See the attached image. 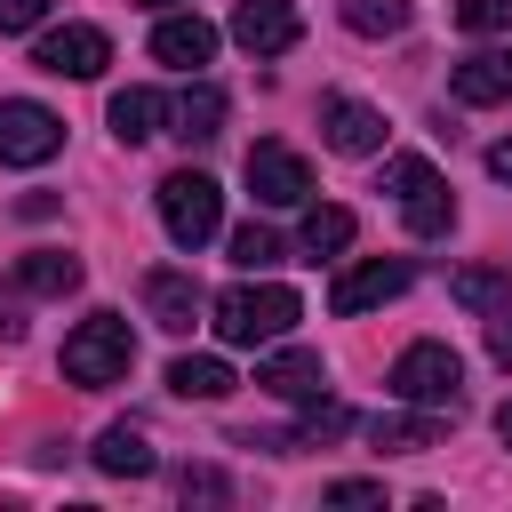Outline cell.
I'll return each instance as SVG.
<instances>
[{"label":"cell","mask_w":512,"mask_h":512,"mask_svg":"<svg viewBox=\"0 0 512 512\" xmlns=\"http://www.w3.org/2000/svg\"><path fill=\"white\" fill-rule=\"evenodd\" d=\"M128 368H136V328H128L120 312H88V320L64 336V376H72V384L104 392V384H120Z\"/></svg>","instance_id":"6da1fadb"},{"label":"cell","mask_w":512,"mask_h":512,"mask_svg":"<svg viewBox=\"0 0 512 512\" xmlns=\"http://www.w3.org/2000/svg\"><path fill=\"white\" fill-rule=\"evenodd\" d=\"M208 312H216V336H224V344H272V336L296 328L304 304H296V288H272V280H264V288H224Z\"/></svg>","instance_id":"7a4b0ae2"},{"label":"cell","mask_w":512,"mask_h":512,"mask_svg":"<svg viewBox=\"0 0 512 512\" xmlns=\"http://www.w3.org/2000/svg\"><path fill=\"white\" fill-rule=\"evenodd\" d=\"M160 224H168L176 248H200V240H216V224H224V192H216L200 168H176V176H160Z\"/></svg>","instance_id":"3957f363"},{"label":"cell","mask_w":512,"mask_h":512,"mask_svg":"<svg viewBox=\"0 0 512 512\" xmlns=\"http://www.w3.org/2000/svg\"><path fill=\"white\" fill-rule=\"evenodd\" d=\"M392 392L416 400V408H456V392H464V360H456L440 336H424V344H408V352L392 360Z\"/></svg>","instance_id":"277c9868"},{"label":"cell","mask_w":512,"mask_h":512,"mask_svg":"<svg viewBox=\"0 0 512 512\" xmlns=\"http://www.w3.org/2000/svg\"><path fill=\"white\" fill-rule=\"evenodd\" d=\"M56 152H64V120L48 104H32V96H0V160L8 168H40Z\"/></svg>","instance_id":"5b68a950"},{"label":"cell","mask_w":512,"mask_h":512,"mask_svg":"<svg viewBox=\"0 0 512 512\" xmlns=\"http://www.w3.org/2000/svg\"><path fill=\"white\" fill-rule=\"evenodd\" d=\"M32 64H40V72H56V80H96V72L112 64V40H104L96 24H56V32H40Z\"/></svg>","instance_id":"8992f818"},{"label":"cell","mask_w":512,"mask_h":512,"mask_svg":"<svg viewBox=\"0 0 512 512\" xmlns=\"http://www.w3.org/2000/svg\"><path fill=\"white\" fill-rule=\"evenodd\" d=\"M248 192H256L264 208H304V200H312L304 152H288V144H248Z\"/></svg>","instance_id":"52a82bcc"},{"label":"cell","mask_w":512,"mask_h":512,"mask_svg":"<svg viewBox=\"0 0 512 512\" xmlns=\"http://www.w3.org/2000/svg\"><path fill=\"white\" fill-rule=\"evenodd\" d=\"M408 280H416V272H408V256H368V264H352V272L328 288V312H344V320H352V312H368V304H392Z\"/></svg>","instance_id":"ba28073f"},{"label":"cell","mask_w":512,"mask_h":512,"mask_svg":"<svg viewBox=\"0 0 512 512\" xmlns=\"http://www.w3.org/2000/svg\"><path fill=\"white\" fill-rule=\"evenodd\" d=\"M320 136H328V152H344V160L384 152V112L360 104V96H328V104H320Z\"/></svg>","instance_id":"9c48e42d"},{"label":"cell","mask_w":512,"mask_h":512,"mask_svg":"<svg viewBox=\"0 0 512 512\" xmlns=\"http://www.w3.org/2000/svg\"><path fill=\"white\" fill-rule=\"evenodd\" d=\"M296 8L288 0H240L232 8V40L248 48V56H280V48H296Z\"/></svg>","instance_id":"30bf717a"},{"label":"cell","mask_w":512,"mask_h":512,"mask_svg":"<svg viewBox=\"0 0 512 512\" xmlns=\"http://www.w3.org/2000/svg\"><path fill=\"white\" fill-rule=\"evenodd\" d=\"M448 88H456V104H512V48L464 56V64L448 72Z\"/></svg>","instance_id":"8fae6325"},{"label":"cell","mask_w":512,"mask_h":512,"mask_svg":"<svg viewBox=\"0 0 512 512\" xmlns=\"http://www.w3.org/2000/svg\"><path fill=\"white\" fill-rule=\"evenodd\" d=\"M152 56L176 64V72H200V64L216 56V24H208V16H168V24L152 32Z\"/></svg>","instance_id":"7c38bea8"},{"label":"cell","mask_w":512,"mask_h":512,"mask_svg":"<svg viewBox=\"0 0 512 512\" xmlns=\"http://www.w3.org/2000/svg\"><path fill=\"white\" fill-rule=\"evenodd\" d=\"M144 304H152V320H160V328H176V336H184V328L200 320V304H208V296H200V280H192V272H144Z\"/></svg>","instance_id":"4fadbf2b"},{"label":"cell","mask_w":512,"mask_h":512,"mask_svg":"<svg viewBox=\"0 0 512 512\" xmlns=\"http://www.w3.org/2000/svg\"><path fill=\"white\" fill-rule=\"evenodd\" d=\"M256 384L272 400H320L328 368H320V352H272V360H256Z\"/></svg>","instance_id":"5bb4252c"},{"label":"cell","mask_w":512,"mask_h":512,"mask_svg":"<svg viewBox=\"0 0 512 512\" xmlns=\"http://www.w3.org/2000/svg\"><path fill=\"white\" fill-rule=\"evenodd\" d=\"M8 288H16V296H64V288H80V256H64V248H32V256L8 272Z\"/></svg>","instance_id":"9a60e30c"},{"label":"cell","mask_w":512,"mask_h":512,"mask_svg":"<svg viewBox=\"0 0 512 512\" xmlns=\"http://www.w3.org/2000/svg\"><path fill=\"white\" fill-rule=\"evenodd\" d=\"M160 120H168V96H160V88H120V96H112V136H120V144L160 136Z\"/></svg>","instance_id":"2e32d148"},{"label":"cell","mask_w":512,"mask_h":512,"mask_svg":"<svg viewBox=\"0 0 512 512\" xmlns=\"http://www.w3.org/2000/svg\"><path fill=\"white\" fill-rule=\"evenodd\" d=\"M232 384H240V376H232L216 352H184V360L168 368V392H176V400H224Z\"/></svg>","instance_id":"e0dca14e"},{"label":"cell","mask_w":512,"mask_h":512,"mask_svg":"<svg viewBox=\"0 0 512 512\" xmlns=\"http://www.w3.org/2000/svg\"><path fill=\"white\" fill-rule=\"evenodd\" d=\"M368 432H376V448H384V456H424V448H440V440H448V424H440V416H376Z\"/></svg>","instance_id":"ac0fdd59"},{"label":"cell","mask_w":512,"mask_h":512,"mask_svg":"<svg viewBox=\"0 0 512 512\" xmlns=\"http://www.w3.org/2000/svg\"><path fill=\"white\" fill-rule=\"evenodd\" d=\"M96 472H112V480H144V472H152V440H144L136 424H112V432L96 440Z\"/></svg>","instance_id":"d6986e66"},{"label":"cell","mask_w":512,"mask_h":512,"mask_svg":"<svg viewBox=\"0 0 512 512\" xmlns=\"http://www.w3.org/2000/svg\"><path fill=\"white\" fill-rule=\"evenodd\" d=\"M400 200H408V232H416V240H440V232L456 224V200H448V184H440V176H424V184H416V192H400Z\"/></svg>","instance_id":"ffe728a7"},{"label":"cell","mask_w":512,"mask_h":512,"mask_svg":"<svg viewBox=\"0 0 512 512\" xmlns=\"http://www.w3.org/2000/svg\"><path fill=\"white\" fill-rule=\"evenodd\" d=\"M168 120H176V136H184V144H208V136L224 128V88H208V80H200V88H192Z\"/></svg>","instance_id":"44dd1931"},{"label":"cell","mask_w":512,"mask_h":512,"mask_svg":"<svg viewBox=\"0 0 512 512\" xmlns=\"http://www.w3.org/2000/svg\"><path fill=\"white\" fill-rule=\"evenodd\" d=\"M408 0H344V24L360 32V40H384V32H408Z\"/></svg>","instance_id":"7402d4cb"},{"label":"cell","mask_w":512,"mask_h":512,"mask_svg":"<svg viewBox=\"0 0 512 512\" xmlns=\"http://www.w3.org/2000/svg\"><path fill=\"white\" fill-rule=\"evenodd\" d=\"M352 248V208H304V256Z\"/></svg>","instance_id":"603a6c76"},{"label":"cell","mask_w":512,"mask_h":512,"mask_svg":"<svg viewBox=\"0 0 512 512\" xmlns=\"http://www.w3.org/2000/svg\"><path fill=\"white\" fill-rule=\"evenodd\" d=\"M504 296H512V272H504V264H472V272H456V304L488 312V304H504Z\"/></svg>","instance_id":"cb8c5ba5"},{"label":"cell","mask_w":512,"mask_h":512,"mask_svg":"<svg viewBox=\"0 0 512 512\" xmlns=\"http://www.w3.org/2000/svg\"><path fill=\"white\" fill-rule=\"evenodd\" d=\"M232 264H248V272L280 264V232H264V224H240V232H232Z\"/></svg>","instance_id":"d4e9b609"},{"label":"cell","mask_w":512,"mask_h":512,"mask_svg":"<svg viewBox=\"0 0 512 512\" xmlns=\"http://www.w3.org/2000/svg\"><path fill=\"white\" fill-rule=\"evenodd\" d=\"M456 24L464 32H504L512 24V0H456Z\"/></svg>","instance_id":"484cf974"},{"label":"cell","mask_w":512,"mask_h":512,"mask_svg":"<svg viewBox=\"0 0 512 512\" xmlns=\"http://www.w3.org/2000/svg\"><path fill=\"white\" fill-rule=\"evenodd\" d=\"M176 488H184V504H192V496H200V504H224V496H232V488H224V472H208V464H184V472H176Z\"/></svg>","instance_id":"4316f807"},{"label":"cell","mask_w":512,"mask_h":512,"mask_svg":"<svg viewBox=\"0 0 512 512\" xmlns=\"http://www.w3.org/2000/svg\"><path fill=\"white\" fill-rule=\"evenodd\" d=\"M432 176V160H416V152H400V160H384V192H416Z\"/></svg>","instance_id":"83f0119b"},{"label":"cell","mask_w":512,"mask_h":512,"mask_svg":"<svg viewBox=\"0 0 512 512\" xmlns=\"http://www.w3.org/2000/svg\"><path fill=\"white\" fill-rule=\"evenodd\" d=\"M328 504H344V512H368V504H384V488H376V480H336V488H328Z\"/></svg>","instance_id":"f1b7e54d"},{"label":"cell","mask_w":512,"mask_h":512,"mask_svg":"<svg viewBox=\"0 0 512 512\" xmlns=\"http://www.w3.org/2000/svg\"><path fill=\"white\" fill-rule=\"evenodd\" d=\"M48 16V0H0V32H32Z\"/></svg>","instance_id":"f546056e"},{"label":"cell","mask_w":512,"mask_h":512,"mask_svg":"<svg viewBox=\"0 0 512 512\" xmlns=\"http://www.w3.org/2000/svg\"><path fill=\"white\" fill-rule=\"evenodd\" d=\"M488 360H496V368H512V296H504V312L488 320Z\"/></svg>","instance_id":"4dcf8cb0"},{"label":"cell","mask_w":512,"mask_h":512,"mask_svg":"<svg viewBox=\"0 0 512 512\" xmlns=\"http://www.w3.org/2000/svg\"><path fill=\"white\" fill-rule=\"evenodd\" d=\"M488 176H496V184H512V144H496V152H488Z\"/></svg>","instance_id":"1f68e13d"},{"label":"cell","mask_w":512,"mask_h":512,"mask_svg":"<svg viewBox=\"0 0 512 512\" xmlns=\"http://www.w3.org/2000/svg\"><path fill=\"white\" fill-rule=\"evenodd\" d=\"M496 432H504V448H512V400H504V408H496Z\"/></svg>","instance_id":"d6a6232c"},{"label":"cell","mask_w":512,"mask_h":512,"mask_svg":"<svg viewBox=\"0 0 512 512\" xmlns=\"http://www.w3.org/2000/svg\"><path fill=\"white\" fill-rule=\"evenodd\" d=\"M144 8H192V0H144Z\"/></svg>","instance_id":"836d02e7"}]
</instances>
